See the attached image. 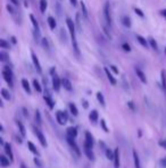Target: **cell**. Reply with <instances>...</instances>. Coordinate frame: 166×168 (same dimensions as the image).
<instances>
[{"mask_svg":"<svg viewBox=\"0 0 166 168\" xmlns=\"http://www.w3.org/2000/svg\"><path fill=\"white\" fill-rule=\"evenodd\" d=\"M66 24H67V28L69 30V35H71V39H72V45H73V48H74V51H75L76 56H80V49H78V41H76V35H75V24H74V22L69 17L66 19Z\"/></svg>","mask_w":166,"mask_h":168,"instance_id":"6da1fadb","label":"cell"},{"mask_svg":"<svg viewBox=\"0 0 166 168\" xmlns=\"http://www.w3.org/2000/svg\"><path fill=\"white\" fill-rule=\"evenodd\" d=\"M3 79L6 80V83L10 86V87H13V71L10 69L8 65H5L3 69Z\"/></svg>","mask_w":166,"mask_h":168,"instance_id":"7a4b0ae2","label":"cell"},{"mask_svg":"<svg viewBox=\"0 0 166 168\" xmlns=\"http://www.w3.org/2000/svg\"><path fill=\"white\" fill-rule=\"evenodd\" d=\"M109 3H106L105 6H103V17H105V22H106V25L108 28L112 26V16H110V8H109Z\"/></svg>","mask_w":166,"mask_h":168,"instance_id":"3957f363","label":"cell"},{"mask_svg":"<svg viewBox=\"0 0 166 168\" xmlns=\"http://www.w3.org/2000/svg\"><path fill=\"white\" fill-rule=\"evenodd\" d=\"M33 133L37 135L39 142L41 143V145H42V146H47V141H46V137L43 136V134L41 133V130L39 129L38 127L33 126Z\"/></svg>","mask_w":166,"mask_h":168,"instance_id":"277c9868","label":"cell"},{"mask_svg":"<svg viewBox=\"0 0 166 168\" xmlns=\"http://www.w3.org/2000/svg\"><path fill=\"white\" fill-rule=\"evenodd\" d=\"M67 113L65 111H57L56 113V119L58 121L59 125H65L66 121H67Z\"/></svg>","mask_w":166,"mask_h":168,"instance_id":"5b68a950","label":"cell"},{"mask_svg":"<svg viewBox=\"0 0 166 168\" xmlns=\"http://www.w3.org/2000/svg\"><path fill=\"white\" fill-rule=\"evenodd\" d=\"M94 144V140L93 136L91 135L89 132L85 133V142H84V148H89V149H92V146Z\"/></svg>","mask_w":166,"mask_h":168,"instance_id":"8992f818","label":"cell"},{"mask_svg":"<svg viewBox=\"0 0 166 168\" xmlns=\"http://www.w3.org/2000/svg\"><path fill=\"white\" fill-rule=\"evenodd\" d=\"M67 142H68L69 146L72 148L73 151H74V152H75L76 154H78V155L81 154V152H80V149H78V144L75 143V141H74V138H72V137H68V136H67Z\"/></svg>","mask_w":166,"mask_h":168,"instance_id":"52a82bcc","label":"cell"},{"mask_svg":"<svg viewBox=\"0 0 166 168\" xmlns=\"http://www.w3.org/2000/svg\"><path fill=\"white\" fill-rule=\"evenodd\" d=\"M60 85H62V80H60L57 76H53V87L56 92H59Z\"/></svg>","mask_w":166,"mask_h":168,"instance_id":"ba28073f","label":"cell"},{"mask_svg":"<svg viewBox=\"0 0 166 168\" xmlns=\"http://www.w3.org/2000/svg\"><path fill=\"white\" fill-rule=\"evenodd\" d=\"M3 148H5V152H6V154L8 155L9 160H10V161H13V160H14V154H13V152H12V146H10V144H9V143H5Z\"/></svg>","mask_w":166,"mask_h":168,"instance_id":"9c48e42d","label":"cell"},{"mask_svg":"<svg viewBox=\"0 0 166 168\" xmlns=\"http://www.w3.org/2000/svg\"><path fill=\"white\" fill-rule=\"evenodd\" d=\"M32 61H33V64H34V67L35 69H37V71H38L39 73L42 72V69H41V65L40 63H39V60H38V57L35 56V54L32 51Z\"/></svg>","mask_w":166,"mask_h":168,"instance_id":"30bf717a","label":"cell"},{"mask_svg":"<svg viewBox=\"0 0 166 168\" xmlns=\"http://www.w3.org/2000/svg\"><path fill=\"white\" fill-rule=\"evenodd\" d=\"M62 86H63L66 90H68V92H71V90H72V84H71V81H69L67 78H64V79H62Z\"/></svg>","mask_w":166,"mask_h":168,"instance_id":"8fae6325","label":"cell"},{"mask_svg":"<svg viewBox=\"0 0 166 168\" xmlns=\"http://www.w3.org/2000/svg\"><path fill=\"white\" fill-rule=\"evenodd\" d=\"M76 135H78V129H76L75 127H68L67 128V136L75 138Z\"/></svg>","mask_w":166,"mask_h":168,"instance_id":"7c38bea8","label":"cell"},{"mask_svg":"<svg viewBox=\"0 0 166 168\" xmlns=\"http://www.w3.org/2000/svg\"><path fill=\"white\" fill-rule=\"evenodd\" d=\"M105 73H106V76H107V78H108V80L110 81V84H112V85H116V79L113 77V74H112V72L109 71L108 68H105Z\"/></svg>","mask_w":166,"mask_h":168,"instance_id":"4fadbf2b","label":"cell"},{"mask_svg":"<svg viewBox=\"0 0 166 168\" xmlns=\"http://www.w3.org/2000/svg\"><path fill=\"white\" fill-rule=\"evenodd\" d=\"M135 73H137V76H138L139 79L141 80V83L147 84V78H146V76H144V73L142 72V71H141L140 69H135Z\"/></svg>","mask_w":166,"mask_h":168,"instance_id":"5bb4252c","label":"cell"},{"mask_svg":"<svg viewBox=\"0 0 166 168\" xmlns=\"http://www.w3.org/2000/svg\"><path fill=\"white\" fill-rule=\"evenodd\" d=\"M114 152H115V155H114V167L119 168V150L116 149Z\"/></svg>","mask_w":166,"mask_h":168,"instance_id":"9a60e30c","label":"cell"},{"mask_svg":"<svg viewBox=\"0 0 166 168\" xmlns=\"http://www.w3.org/2000/svg\"><path fill=\"white\" fill-rule=\"evenodd\" d=\"M133 160H134V167L135 168H141V164H140V159H139L138 152L133 150Z\"/></svg>","mask_w":166,"mask_h":168,"instance_id":"2e32d148","label":"cell"},{"mask_svg":"<svg viewBox=\"0 0 166 168\" xmlns=\"http://www.w3.org/2000/svg\"><path fill=\"white\" fill-rule=\"evenodd\" d=\"M0 165L3 168L8 167L9 166V159H7L5 155H0Z\"/></svg>","mask_w":166,"mask_h":168,"instance_id":"e0dca14e","label":"cell"},{"mask_svg":"<svg viewBox=\"0 0 166 168\" xmlns=\"http://www.w3.org/2000/svg\"><path fill=\"white\" fill-rule=\"evenodd\" d=\"M47 21H48V24H49V28H50L51 30H55V29H56V25H57L56 19H53V16H49Z\"/></svg>","mask_w":166,"mask_h":168,"instance_id":"ac0fdd59","label":"cell"},{"mask_svg":"<svg viewBox=\"0 0 166 168\" xmlns=\"http://www.w3.org/2000/svg\"><path fill=\"white\" fill-rule=\"evenodd\" d=\"M22 86L24 90H25L28 94H31V87H30V84L26 79H22Z\"/></svg>","mask_w":166,"mask_h":168,"instance_id":"d6986e66","label":"cell"},{"mask_svg":"<svg viewBox=\"0 0 166 168\" xmlns=\"http://www.w3.org/2000/svg\"><path fill=\"white\" fill-rule=\"evenodd\" d=\"M84 153H85V155L88 157V159H90V160H94V153H93V151H92V149L84 148Z\"/></svg>","mask_w":166,"mask_h":168,"instance_id":"ffe728a7","label":"cell"},{"mask_svg":"<svg viewBox=\"0 0 166 168\" xmlns=\"http://www.w3.org/2000/svg\"><path fill=\"white\" fill-rule=\"evenodd\" d=\"M160 77H162V86H163L164 92L166 94V71L163 70L160 72Z\"/></svg>","mask_w":166,"mask_h":168,"instance_id":"44dd1931","label":"cell"},{"mask_svg":"<svg viewBox=\"0 0 166 168\" xmlns=\"http://www.w3.org/2000/svg\"><path fill=\"white\" fill-rule=\"evenodd\" d=\"M16 125H17V127H18L19 129V133H21V135H22L23 137L26 135V132H25V127L23 126V124L21 122V121H16Z\"/></svg>","mask_w":166,"mask_h":168,"instance_id":"7402d4cb","label":"cell"},{"mask_svg":"<svg viewBox=\"0 0 166 168\" xmlns=\"http://www.w3.org/2000/svg\"><path fill=\"white\" fill-rule=\"evenodd\" d=\"M28 149H30V151H31L32 153H34V154H37V155H40V153H39L38 149L35 148L34 144H33L32 142H28Z\"/></svg>","mask_w":166,"mask_h":168,"instance_id":"603a6c76","label":"cell"},{"mask_svg":"<svg viewBox=\"0 0 166 168\" xmlns=\"http://www.w3.org/2000/svg\"><path fill=\"white\" fill-rule=\"evenodd\" d=\"M89 118H90V120L92 121V122H96V121L98 120V112L96 111V110H92V111L90 112V114H89Z\"/></svg>","mask_w":166,"mask_h":168,"instance_id":"cb8c5ba5","label":"cell"},{"mask_svg":"<svg viewBox=\"0 0 166 168\" xmlns=\"http://www.w3.org/2000/svg\"><path fill=\"white\" fill-rule=\"evenodd\" d=\"M137 40H138L139 44H140L141 46H143V47H146V48L148 47V41L143 38V37H141V35H137Z\"/></svg>","mask_w":166,"mask_h":168,"instance_id":"d4e9b609","label":"cell"},{"mask_svg":"<svg viewBox=\"0 0 166 168\" xmlns=\"http://www.w3.org/2000/svg\"><path fill=\"white\" fill-rule=\"evenodd\" d=\"M44 101H46V103L48 104V106H49V109H53V106H55V103H53V101L51 100L50 96H46L44 95Z\"/></svg>","mask_w":166,"mask_h":168,"instance_id":"484cf974","label":"cell"},{"mask_svg":"<svg viewBox=\"0 0 166 168\" xmlns=\"http://www.w3.org/2000/svg\"><path fill=\"white\" fill-rule=\"evenodd\" d=\"M81 9H82V13H83V17H84L85 19H89L88 16V10H87V7H85V3H83V1H81Z\"/></svg>","mask_w":166,"mask_h":168,"instance_id":"4316f807","label":"cell"},{"mask_svg":"<svg viewBox=\"0 0 166 168\" xmlns=\"http://www.w3.org/2000/svg\"><path fill=\"white\" fill-rule=\"evenodd\" d=\"M1 95H3V97L5 98V100H7V101H9L10 98H12V96H10L9 92H8L7 89H5V88L1 89Z\"/></svg>","mask_w":166,"mask_h":168,"instance_id":"83f0119b","label":"cell"},{"mask_svg":"<svg viewBox=\"0 0 166 168\" xmlns=\"http://www.w3.org/2000/svg\"><path fill=\"white\" fill-rule=\"evenodd\" d=\"M47 6H48L47 0H40V10H41V13H44V12H46V9H47Z\"/></svg>","mask_w":166,"mask_h":168,"instance_id":"f1b7e54d","label":"cell"},{"mask_svg":"<svg viewBox=\"0 0 166 168\" xmlns=\"http://www.w3.org/2000/svg\"><path fill=\"white\" fill-rule=\"evenodd\" d=\"M69 110H71V112H72L73 116H78V108H76L75 104H73V103H69Z\"/></svg>","mask_w":166,"mask_h":168,"instance_id":"f546056e","label":"cell"},{"mask_svg":"<svg viewBox=\"0 0 166 168\" xmlns=\"http://www.w3.org/2000/svg\"><path fill=\"white\" fill-rule=\"evenodd\" d=\"M122 23H123V25L126 26V28H130V26H131V21H130V19H128V16H123Z\"/></svg>","mask_w":166,"mask_h":168,"instance_id":"4dcf8cb0","label":"cell"},{"mask_svg":"<svg viewBox=\"0 0 166 168\" xmlns=\"http://www.w3.org/2000/svg\"><path fill=\"white\" fill-rule=\"evenodd\" d=\"M105 152H106V157L109 159V160H114V155H115V152H113V151H112L110 149H108V148L105 150Z\"/></svg>","mask_w":166,"mask_h":168,"instance_id":"1f68e13d","label":"cell"},{"mask_svg":"<svg viewBox=\"0 0 166 168\" xmlns=\"http://www.w3.org/2000/svg\"><path fill=\"white\" fill-rule=\"evenodd\" d=\"M97 100H98V102H99V103L103 105V106H105V105H106V103H105V98H103V95L101 94L100 92L97 93Z\"/></svg>","mask_w":166,"mask_h":168,"instance_id":"d6a6232c","label":"cell"},{"mask_svg":"<svg viewBox=\"0 0 166 168\" xmlns=\"http://www.w3.org/2000/svg\"><path fill=\"white\" fill-rule=\"evenodd\" d=\"M33 87H34L35 90H37L38 93H41V92H42V88H41L40 84H39V81H38L37 79L33 80Z\"/></svg>","mask_w":166,"mask_h":168,"instance_id":"836d02e7","label":"cell"},{"mask_svg":"<svg viewBox=\"0 0 166 168\" xmlns=\"http://www.w3.org/2000/svg\"><path fill=\"white\" fill-rule=\"evenodd\" d=\"M8 60H9L8 55H7L5 51H0V61H1V62H8Z\"/></svg>","mask_w":166,"mask_h":168,"instance_id":"e575fe53","label":"cell"},{"mask_svg":"<svg viewBox=\"0 0 166 168\" xmlns=\"http://www.w3.org/2000/svg\"><path fill=\"white\" fill-rule=\"evenodd\" d=\"M30 19H31V22H32V24H33V26H34V29L37 30V31H39V25H38V22H37V19H34V16L32 15H30Z\"/></svg>","mask_w":166,"mask_h":168,"instance_id":"d590c367","label":"cell"},{"mask_svg":"<svg viewBox=\"0 0 166 168\" xmlns=\"http://www.w3.org/2000/svg\"><path fill=\"white\" fill-rule=\"evenodd\" d=\"M35 121H37V124H38L39 126L42 124V121H41V116H40V112H39V110H37V111H35Z\"/></svg>","mask_w":166,"mask_h":168,"instance_id":"8d00e7d4","label":"cell"},{"mask_svg":"<svg viewBox=\"0 0 166 168\" xmlns=\"http://www.w3.org/2000/svg\"><path fill=\"white\" fill-rule=\"evenodd\" d=\"M149 44H150V46L151 47L155 49V51H157L158 49V47H157V42H156V40L153 38H149Z\"/></svg>","mask_w":166,"mask_h":168,"instance_id":"74e56055","label":"cell"},{"mask_svg":"<svg viewBox=\"0 0 166 168\" xmlns=\"http://www.w3.org/2000/svg\"><path fill=\"white\" fill-rule=\"evenodd\" d=\"M0 47H3V48H9V44L6 41V40H3V39H0Z\"/></svg>","mask_w":166,"mask_h":168,"instance_id":"f35d334b","label":"cell"},{"mask_svg":"<svg viewBox=\"0 0 166 168\" xmlns=\"http://www.w3.org/2000/svg\"><path fill=\"white\" fill-rule=\"evenodd\" d=\"M122 48L125 51H131V46H130L128 44H126V42H124V44L122 45Z\"/></svg>","mask_w":166,"mask_h":168,"instance_id":"ab89813d","label":"cell"},{"mask_svg":"<svg viewBox=\"0 0 166 168\" xmlns=\"http://www.w3.org/2000/svg\"><path fill=\"white\" fill-rule=\"evenodd\" d=\"M133 10H134L135 13L138 14V15L140 16V17H143V16H144L143 12H142V10H141V9H139V8H137V7H134V8H133Z\"/></svg>","mask_w":166,"mask_h":168,"instance_id":"60d3db41","label":"cell"},{"mask_svg":"<svg viewBox=\"0 0 166 168\" xmlns=\"http://www.w3.org/2000/svg\"><path fill=\"white\" fill-rule=\"evenodd\" d=\"M159 165H160V167H162V168H166V157H164L163 159H160Z\"/></svg>","mask_w":166,"mask_h":168,"instance_id":"b9f144b4","label":"cell"},{"mask_svg":"<svg viewBox=\"0 0 166 168\" xmlns=\"http://www.w3.org/2000/svg\"><path fill=\"white\" fill-rule=\"evenodd\" d=\"M158 144H159V146H162L163 149H165V150H166V140H159Z\"/></svg>","mask_w":166,"mask_h":168,"instance_id":"7bdbcfd3","label":"cell"},{"mask_svg":"<svg viewBox=\"0 0 166 168\" xmlns=\"http://www.w3.org/2000/svg\"><path fill=\"white\" fill-rule=\"evenodd\" d=\"M34 164L38 166V167H40V168L42 167V162L39 160V158H34Z\"/></svg>","mask_w":166,"mask_h":168,"instance_id":"ee69618b","label":"cell"},{"mask_svg":"<svg viewBox=\"0 0 166 168\" xmlns=\"http://www.w3.org/2000/svg\"><path fill=\"white\" fill-rule=\"evenodd\" d=\"M101 126H103V130L106 132V133H108V128L106 127V124H105V120H101Z\"/></svg>","mask_w":166,"mask_h":168,"instance_id":"f6af8a7d","label":"cell"},{"mask_svg":"<svg viewBox=\"0 0 166 168\" xmlns=\"http://www.w3.org/2000/svg\"><path fill=\"white\" fill-rule=\"evenodd\" d=\"M110 69H112V70H113V72H114V73H116V74H117V73L119 72L118 69H117V68H116L115 65H110Z\"/></svg>","mask_w":166,"mask_h":168,"instance_id":"bcb514c9","label":"cell"},{"mask_svg":"<svg viewBox=\"0 0 166 168\" xmlns=\"http://www.w3.org/2000/svg\"><path fill=\"white\" fill-rule=\"evenodd\" d=\"M7 10L9 12V13H12V14H14V9H13V7L10 6V5H7Z\"/></svg>","mask_w":166,"mask_h":168,"instance_id":"7dc6e473","label":"cell"},{"mask_svg":"<svg viewBox=\"0 0 166 168\" xmlns=\"http://www.w3.org/2000/svg\"><path fill=\"white\" fill-rule=\"evenodd\" d=\"M160 15H162V16H163V17H165V19H166V9L160 10Z\"/></svg>","mask_w":166,"mask_h":168,"instance_id":"c3c4849f","label":"cell"},{"mask_svg":"<svg viewBox=\"0 0 166 168\" xmlns=\"http://www.w3.org/2000/svg\"><path fill=\"white\" fill-rule=\"evenodd\" d=\"M71 1V3H72L73 6H76L78 5V0H69Z\"/></svg>","mask_w":166,"mask_h":168,"instance_id":"681fc988","label":"cell"},{"mask_svg":"<svg viewBox=\"0 0 166 168\" xmlns=\"http://www.w3.org/2000/svg\"><path fill=\"white\" fill-rule=\"evenodd\" d=\"M128 106L132 109V110H134V106H133V102H128Z\"/></svg>","mask_w":166,"mask_h":168,"instance_id":"f907efd6","label":"cell"},{"mask_svg":"<svg viewBox=\"0 0 166 168\" xmlns=\"http://www.w3.org/2000/svg\"><path fill=\"white\" fill-rule=\"evenodd\" d=\"M10 1H12L15 6H18V0H10Z\"/></svg>","mask_w":166,"mask_h":168,"instance_id":"816d5d0a","label":"cell"},{"mask_svg":"<svg viewBox=\"0 0 166 168\" xmlns=\"http://www.w3.org/2000/svg\"><path fill=\"white\" fill-rule=\"evenodd\" d=\"M23 111H24V116L28 117V111H26V109H23Z\"/></svg>","mask_w":166,"mask_h":168,"instance_id":"f5cc1de1","label":"cell"},{"mask_svg":"<svg viewBox=\"0 0 166 168\" xmlns=\"http://www.w3.org/2000/svg\"><path fill=\"white\" fill-rule=\"evenodd\" d=\"M83 105H84V108H88V103L85 101H83Z\"/></svg>","mask_w":166,"mask_h":168,"instance_id":"db71d44e","label":"cell"},{"mask_svg":"<svg viewBox=\"0 0 166 168\" xmlns=\"http://www.w3.org/2000/svg\"><path fill=\"white\" fill-rule=\"evenodd\" d=\"M12 41H13V44H14V45L16 44V39L14 38V37H13V38H12Z\"/></svg>","mask_w":166,"mask_h":168,"instance_id":"11a10c76","label":"cell"},{"mask_svg":"<svg viewBox=\"0 0 166 168\" xmlns=\"http://www.w3.org/2000/svg\"><path fill=\"white\" fill-rule=\"evenodd\" d=\"M19 168H28V167H26L24 164H21V167H19Z\"/></svg>","mask_w":166,"mask_h":168,"instance_id":"9f6ffc18","label":"cell"},{"mask_svg":"<svg viewBox=\"0 0 166 168\" xmlns=\"http://www.w3.org/2000/svg\"><path fill=\"white\" fill-rule=\"evenodd\" d=\"M165 54H166V48H165Z\"/></svg>","mask_w":166,"mask_h":168,"instance_id":"6f0895ef","label":"cell"}]
</instances>
